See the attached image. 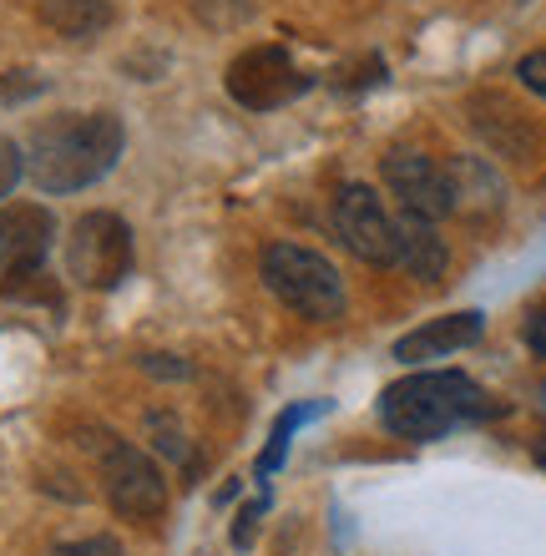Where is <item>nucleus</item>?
I'll use <instances>...</instances> for the list:
<instances>
[{
  "label": "nucleus",
  "mask_w": 546,
  "mask_h": 556,
  "mask_svg": "<svg viewBox=\"0 0 546 556\" xmlns=\"http://www.w3.org/2000/svg\"><path fill=\"white\" fill-rule=\"evenodd\" d=\"M334 238L374 268L395 264V218L384 213L380 192L365 182H344L334 192Z\"/></svg>",
  "instance_id": "nucleus-7"
},
{
  "label": "nucleus",
  "mask_w": 546,
  "mask_h": 556,
  "mask_svg": "<svg viewBox=\"0 0 546 556\" xmlns=\"http://www.w3.org/2000/svg\"><path fill=\"white\" fill-rule=\"evenodd\" d=\"M87 445H97L102 491L117 506V516H127V521H157L167 511V481H163V470L152 466L148 451L127 445L112 430H97V440H87Z\"/></svg>",
  "instance_id": "nucleus-4"
},
{
  "label": "nucleus",
  "mask_w": 546,
  "mask_h": 556,
  "mask_svg": "<svg viewBox=\"0 0 546 556\" xmlns=\"http://www.w3.org/2000/svg\"><path fill=\"white\" fill-rule=\"evenodd\" d=\"M521 339H526V350L542 354V359H546V304L526 314V329H521Z\"/></svg>",
  "instance_id": "nucleus-22"
},
{
  "label": "nucleus",
  "mask_w": 546,
  "mask_h": 556,
  "mask_svg": "<svg viewBox=\"0 0 546 556\" xmlns=\"http://www.w3.org/2000/svg\"><path fill=\"white\" fill-rule=\"evenodd\" d=\"M258 268H264L268 293H274L279 304L294 308L299 319L329 324L344 314V278L325 253L299 249V243H274Z\"/></svg>",
  "instance_id": "nucleus-3"
},
{
  "label": "nucleus",
  "mask_w": 546,
  "mask_h": 556,
  "mask_svg": "<svg viewBox=\"0 0 546 556\" xmlns=\"http://www.w3.org/2000/svg\"><path fill=\"white\" fill-rule=\"evenodd\" d=\"M395 264L410 278H420V283L445 278V268H450V249H445V238L435 233V223L399 213L395 218Z\"/></svg>",
  "instance_id": "nucleus-11"
},
{
  "label": "nucleus",
  "mask_w": 546,
  "mask_h": 556,
  "mask_svg": "<svg viewBox=\"0 0 546 556\" xmlns=\"http://www.w3.org/2000/svg\"><path fill=\"white\" fill-rule=\"evenodd\" d=\"M481 334H486V314L481 308H460V314H445V319H430L420 329H410L395 344V359L399 365H430V359L471 350Z\"/></svg>",
  "instance_id": "nucleus-9"
},
{
  "label": "nucleus",
  "mask_w": 546,
  "mask_h": 556,
  "mask_svg": "<svg viewBox=\"0 0 546 556\" xmlns=\"http://www.w3.org/2000/svg\"><path fill=\"white\" fill-rule=\"evenodd\" d=\"M26 177V152L11 142V137H0V203L15 192V182Z\"/></svg>",
  "instance_id": "nucleus-16"
},
{
  "label": "nucleus",
  "mask_w": 546,
  "mask_h": 556,
  "mask_svg": "<svg viewBox=\"0 0 546 556\" xmlns=\"http://www.w3.org/2000/svg\"><path fill=\"white\" fill-rule=\"evenodd\" d=\"M142 369H148V375H157V380H188V375H192V365H188V359H178V354H148V359H142Z\"/></svg>",
  "instance_id": "nucleus-20"
},
{
  "label": "nucleus",
  "mask_w": 546,
  "mask_h": 556,
  "mask_svg": "<svg viewBox=\"0 0 546 556\" xmlns=\"http://www.w3.org/2000/svg\"><path fill=\"white\" fill-rule=\"evenodd\" d=\"M228 97L243 102L249 112H274V106H289L294 97L309 91V76L299 72L283 46H253L228 66Z\"/></svg>",
  "instance_id": "nucleus-6"
},
{
  "label": "nucleus",
  "mask_w": 546,
  "mask_h": 556,
  "mask_svg": "<svg viewBox=\"0 0 546 556\" xmlns=\"http://www.w3.org/2000/svg\"><path fill=\"white\" fill-rule=\"evenodd\" d=\"M325 410H329V405L319 400V405H289V410L279 415V425H274V435H268V451L258 455V476H264V481L283 466V455H289V435H294V430H299L304 420H314V415H325Z\"/></svg>",
  "instance_id": "nucleus-14"
},
{
  "label": "nucleus",
  "mask_w": 546,
  "mask_h": 556,
  "mask_svg": "<svg viewBox=\"0 0 546 556\" xmlns=\"http://www.w3.org/2000/svg\"><path fill=\"white\" fill-rule=\"evenodd\" d=\"M36 91H46V81L36 72H5L0 76V102H26V97H36Z\"/></svg>",
  "instance_id": "nucleus-19"
},
{
  "label": "nucleus",
  "mask_w": 546,
  "mask_h": 556,
  "mask_svg": "<svg viewBox=\"0 0 546 556\" xmlns=\"http://www.w3.org/2000/svg\"><path fill=\"white\" fill-rule=\"evenodd\" d=\"M66 274L81 289H117L132 274V228L117 213H87L66 238Z\"/></svg>",
  "instance_id": "nucleus-5"
},
{
  "label": "nucleus",
  "mask_w": 546,
  "mask_h": 556,
  "mask_svg": "<svg viewBox=\"0 0 546 556\" xmlns=\"http://www.w3.org/2000/svg\"><path fill=\"white\" fill-rule=\"evenodd\" d=\"M542 400H546V384H542Z\"/></svg>",
  "instance_id": "nucleus-24"
},
{
  "label": "nucleus",
  "mask_w": 546,
  "mask_h": 556,
  "mask_svg": "<svg viewBox=\"0 0 546 556\" xmlns=\"http://www.w3.org/2000/svg\"><path fill=\"white\" fill-rule=\"evenodd\" d=\"M445 173H450V198H456V207L496 213V207L506 203V182L486 157H456V162H445Z\"/></svg>",
  "instance_id": "nucleus-12"
},
{
  "label": "nucleus",
  "mask_w": 546,
  "mask_h": 556,
  "mask_svg": "<svg viewBox=\"0 0 546 556\" xmlns=\"http://www.w3.org/2000/svg\"><path fill=\"white\" fill-rule=\"evenodd\" d=\"M264 511H268V501H253V506H243V516H238V527H233V546H253V531H258Z\"/></svg>",
  "instance_id": "nucleus-21"
},
{
  "label": "nucleus",
  "mask_w": 546,
  "mask_h": 556,
  "mask_svg": "<svg viewBox=\"0 0 546 556\" xmlns=\"http://www.w3.org/2000/svg\"><path fill=\"white\" fill-rule=\"evenodd\" d=\"M122 147H127V132L117 112H66L30 132L26 177L51 198L81 192L117 167Z\"/></svg>",
  "instance_id": "nucleus-1"
},
{
  "label": "nucleus",
  "mask_w": 546,
  "mask_h": 556,
  "mask_svg": "<svg viewBox=\"0 0 546 556\" xmlns=\"http://www.w3.org/2000/svg\"><path fill=\"white\" fill-rule=\"evenodd\" d=\"M380 177L384 188L399 198V207L410 218H426V223H441L445 213H456V198H450V173L445 162L426 157V152H390L380 162Z\"/></svg>",
  "instance_id": "nucleus-8"
},
{
  "label": "nucleus",
  "mask_w": 546,
  "mask_h": 556,
  "mask_svg": "<svg viewBox=\"0 0 546 556\" xmlns=\"http://www.w3.org/2000/svg\"><path fill=\"white\" fill-rule=\"evenodd\" d=\"M517 81L532 91V97H542L546 102V46L542 51H526V56L517 61Z\"/></svg>",
  "instance_id": "nucleus-18"
},
{
  "label": "nucleus",
  "mask_w": 546,
  "mask_h": 556,
  "mask_svg": "<svg viewBox=\"0 0 546 556\" xmlns=\"http://www.w3.org/2000/svg\"><path fill=\"white\" fill-rule=\"evenodd\" d=\"M536 466L546 470V440H542V445H536Z\"/></svg>",
  "instance_id": "nucleus-23"
},
{
  "label": "nucleus",
  "mask_w": 546,
  "mask_h": 556,
  "mask_svg": "<svg viewBox=\"0 0 546 556\" xmlns=\"http://www.w3.org/2000/svg\"><path fill=\"white\" fill-rule=\"evenodd\" d=\"M142 430H148V440H152V451H157V455H167V460H182V466H188L192 445H188V430H182V425H178V415L152 410Z\"/></svg>",
  "instance_id": "nucleus-15"
},
{
  "label": "nucleus",
  "mask_w": 546,
  "mask_h": 556,
  "mask_svg": "<svg viewBox=\"0 0 546 556\" xmlns=\"http://www.w3.org/2000/svg\"><path fill=\"white\" fill-rule=\"evenodd\" d=\"M374 415H380V425L399 440H441V435H450L456 425L501 415V405H496L471 375L420 369V375H405V380L384 384Z\"/></svg>",
  "instance_id": "nucleus-2"
},
{
  "label": "nucleus",
  "mask_w": 546,
  "mask_h": 556,
  "mask_svg": "<svg viewBox=\"0 0 546 556\" xmlns=\"http://www.w3.org/2000/svg\"><path fill=\"white\" fill-rule=\"evenodd\" d=\"M51 238H56V223H51L46 207H36V203L5 207V213H0V268H5V274L41 268L46 253H51Z\"/></svg>",
  "instance_id": "nucleus-10"
},
{
  "label": "nucleus",
  "mask_w": 546,
  "mask_h": 556,
  "mask_svg": "<svg viewBox=\"0 0 546 556\" xmlns=\"http://www.w3.org/2000/svg\"><path fill=\"white\" fill-rule=\"evenodd\" d=\"M46 26L66 36V41H91L112 26V5L106 0H41Z\"/></svg>",
  "instance_id": "nucleus-13"
},
{
  "label": "nucleus",
  "mask_w": 546,
  "mask_h": 556,
  "mask_svg": "<svg viewBox=\"0 0 546 556\" xmlns=\"http://www.w3.org/2000/svg\"><path fill=\"white\" fill-rule=\"evenodd\" d=\"M51 556H127L117 536H81V542H61L51 546Z\"/></svg>",
  "instance_id": "nucleus-17"
}]
</instances>
